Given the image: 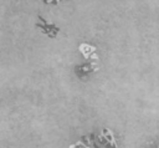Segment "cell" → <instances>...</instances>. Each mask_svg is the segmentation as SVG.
Listing matches in <instances>:
<instances>
[{"label": "cell", "instance_id": "obj_4", "mask_svg": "<svg viewBox=\"0 0 159 148\" xmlns=\"http://www.w3.org/2000/svg\"><path fill=\"white\" fill-rule=\"evenodd\" d=\"M45 4H50V5H57L61 0H42Z\"/></svg>", "mask_w": 159, "mask_h": 148}, {"label": "cell", "instance_id": "obj_3", "mask_svg": "<svg viewBox=\"0 0 159 148\" xmlns=\"http://www.w3.org/2000/svg\"><path fill=\"white\" fill-rule=\"evenodd\" d=\"M78 51L84 60H98L99 56L97 55V46L88 42H81L78 45Z\"/></svg>", "mask_w": 159, "mask_h": 148}, {"label": "cell", "instance_id": "obj_1", "mask_svg": "<svg viewBox=\"0 0 159 148\" xmlns=\"http://www.w3.org/2000/svg\"><path fill=\"white\" fill-rule=\"evenodd\" d=\"M35 27L41 32L45 36L50 37V39H56L58 32H60V27L55 24V22H48L46 21L41 15L37 16V21L35 24Z\"/></svg>", "mask_w": 159, "mask_h": 148}, {"label": "cell", "instance_id": "obj_2", "mask_svg": "<svg viewBox=\"0 0 159 148\" xmlns=\"http://www.w3.org/2000/svg\"><path fill=\"white\" fill-rule=\"evenodd\" d=\"M73 70L78 78H84V77L97 72L99 70V66L94 62V60H87V62H84V63L76 65Z\"/></svg>", "mask_w": 159, "mask_h": 148}]
</instances>
